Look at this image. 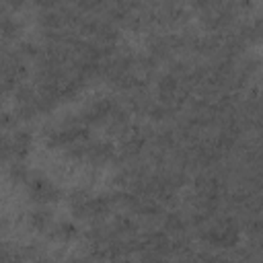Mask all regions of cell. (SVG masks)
Listing matches in <instances>:
<instances>
[{
    "label": "cell",
    "mask_w": 263,
    "mask_h": 263,
    "mask_svg": "<svg viewBox=\"0 0 263 263\" xmlns=\"http://www.w3.org/2000/svg\"><path fill=\"white\" fill-rule=\"evenodd\" d=\"M107 8V0H78V10L82 14H97Z\"/></svg>",
    "instance_id": "9c48e42d"
},
{
    "label": "cell",
    "mask_w": 263,
    "mask_h": 263,
    "mask_svg": "<svg viewBox=\"0 0 263 263\" xmlns=\"http://www.w3.org/2000/svg\"><path fill=\"white\" fill-rule=\"evenodd\" d=\"M33 144V138L27 129H12L10 134H4L2 138V158L4 162L10 160H25Z\"/></svg>",
    "instance_id": "7a4b0ae2"
},
{
    "label": "cell",
    "mask_w": 263,
    "mask_h": 263,
    "mask_svg": "<svg viewBox=\"0 0 263 263\" xmlns=\"http://www.w3.org/2000/svg\"><path fill=\"white\" fill-rule=\"evenodd\" d=\"M189 2H191V6H193V10L201 14V12H205V10H210L212 6H216V4L220 2V0H189Z\"/></svg>",
    "instance_id": "30bf717a"
},
{
    "label": "cell",
    "mask_w": 263,
    "mask_h": 263,
    "mask_svg": "<svg viewBox=\"0 0 263 263\" xmlns=\"http://www.w3.org/2000/svg\"><path fill=\"white\" fill-rule=\"evenodd\" d=\"M18 31H21L18 23L12 21L10 14L4 12V16H2V37H4V43H8L10 39H14V37L18 35Z\"/></svg>",
    "instance_id": "ba28073f"
},
{
    "label": "cell",
    "mask_w": 263,
    "mask_h": 263,
    "mask_svg": "<svg viewBox=\"0 0 263 263\" xmlns=\"http://www.w3.org/2000/svg\"><path fill=\"white\" fill-rule=\"evenodd\" d=\"M238 226L234 220H218L216 224H212L201 236L205 242H210L212 247L218 249H228L234 247L238 242Z\"/></svg>",
    "instance_id": "3957f363"
},
{
    "label": "cell",
    "mask_w": 263,
    "mask_h": 263,
    "mask_svg": "<svg viewBox=\"0 0 263 263\" xmlns=\"http://www.w3.org/2000/svg\"><path fill=\"white\" fill-rule=\"evenodd\" d=\"M8 6H12V8H21L23 4H25V0H4Z\"/></svg>",
    "instance_id": "8fae6325"
},
{
    "label": "cell",
    "mask_w": 263,
    "mask_h": 263,
    "mask_svg": "<svg viewBox=\"0 0 263 263\" xmlns=\"http://www.w3.org/2000/svg\"><path fill=\"white\" fill-rule=\"evenodd\" d=\"M113 154H115L113 144L99 140V142L86 144V156H84V158H88V160L95 162V164H103V162H109V160L113 158Z\"/></svg>",
    "instance_id": "5b68a950"
},
{
    "label": "cell",
    "mask_w": 263,
    "mask_h": 263,
    "mask_svg": "<svg viewBox=\"0 0 263 263\" xmlns=\"http://www.w3.org/2000/svg\"><path fill=\"white\" fill-rule=\"evenodd\" d=\"M236 35L242 39V43H263V14L253 21L242 23Z\"/></svg>",
    "instance_id": "277c9868"
},
{
    "label": "cell",
    "mask_w": 263,
    "mask_h": 263,
    "mask_svg": "<svg viewBox=\"0 0 263 263\" xmlns=\"http://www.w3.org/2000/svg\"><path fill=\"white\" fill-rule=\"evenodd\" d=\"M51 236L60 242H70L78 236V228L72 222H58L55 226H51Z\"/></svg>",
    "instance_id": "52a82bcc"
},
{
    "label": "cell",
    "mask_w": 263,
    "mask_h": 263,
    "mask_svg": "<svg viewBox=\"0 0 263 263\" xmlns=\"http://www.w3.org/2000/svg\"><path fill=\"white\" fill-rule=\"evenodd\" d=\"M27 220H29V226H31L35 232H45V230H51L53 216H51L49 210L37 208V210H33V212H29Z\"/></svg>",
    "instance_id": "8992f818"
},
{
    "label": "cell",
    "mask_w": 263,
    "mask_h": 263,
    "mask_svg": "<svg viewBox=\"0 0 263 263\" xmlns=\"http://www.w3.org/2000/svg\"><path fill=\"white\" fill-rule=\"evenodd\" d=\"M25 187H27V193H29L31 201H35L39 205L53 203V201H58L62 197V191L49 179H45L39 173H29V177L25 181Z\"/></svg>",
    "instance_id": "6da1fadb"
}]
</instances>
